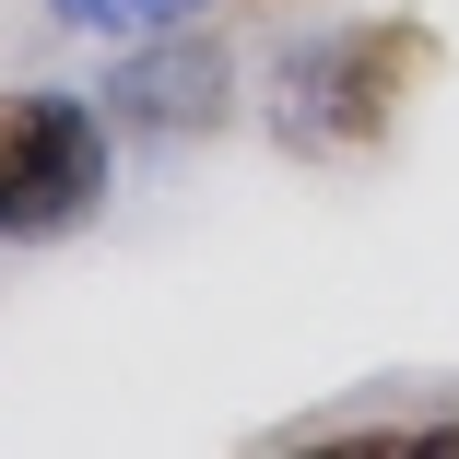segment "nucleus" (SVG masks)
Listing matches in <instances>:
<instances>
[{"mask_svg":"<svg viewBox=\"0 0 459 459\" xmlns=\"http://www.w3.org/2000/svg\"><path fill=\"white\" fill-rule=\"evenodd\" d=\"M436 82V24L412 13H365V24H330L283 59V107H271V130H283V153H318V165H353L377 153L401 130V107Z\"/></svg>","mask_w":459,"mask_h":459,"instance_id":"nucleus-1","label":"nucleus"},{"mask_svg":"<svg viewBox=\"0 0 459 459\" xmlns=\"http://www.w3.org/2000/svg\"><path fill=\"white\" fill-rule=\"evenodd\" d=\"M107 107L59 95V82H24L0 95V247H48L82 212L107 201Z\"/></svg>","mask_w":459,"mask_h":459,"instance_id":"nucleus-2","label":"nucleus"},{"mask_svg":"<svg viewBox=\"0 0 459 459\" xmlns=\"http://www.w3.org/2000/svg\"><path fill=\"white\" fill-rule=\"evenodd\" d=\"M224 82H236L224 36H201V24H153V36H130V59L107 71V130H153V142L212 130V118H224Z\"/></svg>","mask_w":459,"mask_h":459,"instance_id":"nucleus-3","label":"nucleus"},{"mask_svg":"<svg viewBox=\"0 0 459 459\" xmlns=\"http://www.w3.org/2000/svg\"><path fill=\"white\" fill-rule=\"evenodd\" d=\"M82 36H153V24H189L201 0H59Z\"/></svg>","mask_w":459,"mask_h":459,"instance_id":"nucleus-4","label":"nucleus"}]
</instances>
